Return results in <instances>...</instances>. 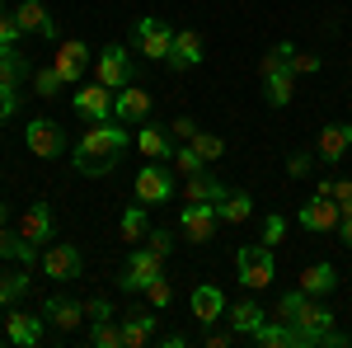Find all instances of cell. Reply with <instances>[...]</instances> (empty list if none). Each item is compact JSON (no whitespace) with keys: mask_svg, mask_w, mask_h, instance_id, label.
<instances>
[{"mask_svg":"<svg viewBox=\"0 0 352 348\" xmlns=\"http://www.w3.org/2000/svg\"><path fill=\"white\" fill-rule=\"evenodd\" d=\"M277 320L282 325H292L300 334V348H338V344H348V334H338L333 329V311L329 306H320L315 296H305L296 287V292H287V296H277Z\"/></svg>","mask_w":352,"mask_h":348,"instance_id":"obj_1","label":"cell"},{"mask_svg":"<svg viewBox=\"0 0 352 348\" xmlns=\"http://www.w3.org/2000/svg\"><path fill=\"white\" fill-rule=\"evenodd\" d=\"M122 151H127V123H122V127H113V123H94V127L80 136V146H76V170H80V174H94V179H104L113 165L122 161Z\"/></svg>","mask_w":352,"mask_h":348,"instance_id":"obj_2","label":"cell"},{"mask_svg":"<svg viewBox=\"0 0 352 348\" xmlns=\"http://www.w3.org/2000/svg\"><path fill=\"white\" fill-rule=\"evenodd\" d=\"M235 273H240L244 287H268L272 278H277V259H272V245L254 240V245H240V254H235Z\"/></svg>","mask_w":352,"mask_h":348,"instance_id":"obj_3","label":"cell"},{"mask_svg":"<svg viewBox=\"0 0 352 348\" xmlns=\"http://www.w3.org/2000/svg\"><path fill=\"white\" fill-rule=\"evenodd\" d=\"M155 278H164V254H155L151 245H141V249H132V254H127L118 287H122V292H146Z\"/></svg>","mask_w":352,"mask_h":348,"instance_id":"obj_4","label":"cell"},{"mask_svg":"<svg viewBox=\"0 0 352 348\" xmlns=\"http://www.w3.org/2000/svg\"><path fill=\"white\" fill-rule=\"evenodd\" d=\"M94 81H104L109 90H127V85L136 81V66H132V57H127L122 43H109V48L99 52V61H94Z\"/></svg>","mask_w":352,"mask_h":348,"instance_id":"obj_5","label":"cell"},{"mask_svg":"<svg viewBox=\"0 0 352 348\" xmlns=\"http://www.w3.org/2000/svg\"><path fill=\"white\" fill-rule=\"evenodd\" d=\"M174 198V179H169V170L164 161H151L136 170V203L141 207H155V203H169Z\"/></svg>","mask_w":352,"mask_h":348,"instance_id":"obj_6","label":"cell"},{"mask_svg":"<svg viewBox=\"0 0 352 348\" xmlns=\"http://www.w3.org/2000/svg\"><path fill=\"white\" fill-rule=\"evenodd\" d=\"M38 264H43V273H47L52 283H76L85 273V254L76 245H47V249L38 254Z\"/></svg>","mask_w":352,"mask_h":348,"instance_id":"obj_7","label":"cell"},{"mask_svg":"<svg viewBox=\"0 0 352 348\" xmlns=\"http://www.w3.org/2000/svg\"><path fill=\"white\" fill-rule=\"evenodd\" d=\"M52 71L66 85H85V71H89V48L76 43V38H61L52 48Z\"/></svg>","mask_w":352,"mask_h":348,"instance_id":"obj_8","label":"cell"},{"mask_svg":"<svg viewBox=\"0 0 352 348\" xmlns=\"http://www.w3.org/2000/svg\"><path fill=\"white\" fill-rule=\"evenodd\" d=\"M217 203H184V212H179V231H184V240L192 245H207L217 236Z\"/></svg>","mask_w":352,"mask_h":348,"instance_id":"obj_9","label":"cell"},{"mask_svg":"<svg viewBox=\"0 0 352 348\" xmlns=\"http://www.w3.org/2000/svg\"><path fill=\"white\" fill-rule=\"evenodd\" d=\"M24 141H28V151L43 156V161H56V156L66 151V132L56 127L52 118H33V123L24 127Z\"/></svg>","mask_w":352,"mask_h":348,"instance_id":"obj_10","label":"cell"},{"mask_svg":"<svg viewBox=\"0 0 352 348\" xmlns=\"http://www.w3.org/2000/svg\"><path fill=\"white\" fill-rule=\"evenodd\" d=\"M338 221H343V212H338V203L333 198H310V203H300V226L305 231H315V236H338Z\"/></svg>","mask_w":352,"mask_h":348,"instance_id":"obj_11","label":"cell"},{"mask_svg":"<svg viewBox=\"0 0 352 348\" xmlns=\"http://www.w3.org/2000/svg\"><path fill=\"white\" fill-rule=\"evenodd\" d=\"M113 94H118V90H109L104 81H89L85 90H76V113L89 118V123H109L113 118Z\"/></svg>","mask_w":352,"mask_h":348,"instance_id":"obj_12","label":"cell"},{"mask_svg":"<svg viewBox=\"0 0 352 348\" xmlns=\"http://www.w3.org/2000/svg\"><path fill=\"white\" fill-rule=\"evenodd\" d=\"M136 48L151 57V61H169V52H174V28L160 24V19H141L136 24Z\"/></svg>","mask_w":352,"mask_h":348,"instance_id":"obj_13","label":"cell"},{"mask_svg":"<svg viewBox=\"0 0 352 348\" xmlns=\"http://www.w3.org/2000/svg\"><path fill=\"white\" fill-rule=\"evenodd\" d=\"M113 118L118 123H127V127H141L146 118H151V94L146 90H136V81L127 90H118L113 94Z\"/></svg>","mask_w":352,"mask_h":348,"instance_id":"obj_14","label":"cell"},{"mask_svg":"<svg viewBox=\"0 0 352 348\" xmlns=\"http://www.w3.org/2000/svg\"><path fill=\"white\" fill-rule=\"evenodd\" d=\"M202 57H207V43H202V33L197 28H179L174 33V52H169V71H188V66H202Z\"/></svg>","mask_w":352,"mask_h":348,"instance_id":"obj_15","label":"cell"},{"mask_svg":"<svg viewBox=\"0 0 352 348\" xmlns=\"http://www.w3.org/2000/svg\"><path fill=\"white\" fill-rule=\"evenodd\" d=\"M5 339H10V344H24V348L43 344V316H28L19 306H10V311H5Z\"/></svg>","mask_w":352,"mask_h":348,"instance_id":"obj_16","label":"cell"},{"mask_svg":"<svg viewBox=\"0 0 352 348\" xmlns=\"http://www.w3.org/2000/svg\"><path fill=\"white\" fill-rule=\"evenodd\" d=\"M19 231H24V240H33L38 249H43V245H52V231H56L52 203H28V212L19 216Z\"/></svg>","mask_w":352,"mask_h":348,"instance_id":"obj_17","label":"cell"},{"mask_svg":"<svg viewBox=\"0 0 352 348\" xmlns=\"http://www.w3.org/2000/svg\"><path fill=\"white\" fill-rule=\"evenodd\" d=\"M352 146V127L348 123H329V127H320V141H315V156L324 165H338L343 156H348Z\"/></svg>","mask_w":352,"mask_h":348,"instance_id":"obj_18","label":"cell"},{"mask_svg":"<svg viewBox=\"0 0 352 348\" xmlns=\"http://www.w3.org/2000/svg\"><path fill=\"white\" fill-rule=\"evenodd\" d=\"M188 306H192V320L197 325H217L221 316H226V296H221V287H192V296H188Z\"/></svg>","mask_w":352,"mask_h":348,"instance_id":"obj_19","label":"cell"},{"mask_svg":"<svg viewBox=\"0 0 352 348\" xmlns=\"http://www.w3.org/2000/svg\"><path fill=\"white\" fill-rule=\"evenodd\" d=\"M43 320H52L61 334H71V329L85 320V301H71V296H47V306H43Z\"/></svg>","mask_w":352,"mask_h":348,"instance_id":"obj_20","label":"cell"},{"mask_svg":"<svg viewBox=\"0 0 352 348\" xmlns=\"http://www.w3.org/2000/svg\"><path fill=\"white\" fill-rule=\"evenodd\" d=\"M155 339V311H127L122 320V348H146Z\"/></svg>","mask_w":352,"mask_h":348,"instance_id":"obj_21","label":"cell"},{"mask_svg":"<svg viewBox=\"0 0 352 348\" xmlns=\"http://www.w3.org/2000/svg\"><path fill=\"white\" fill-rule=\"evenodd\" d=\"M292 94H296V71H292V66H277L272 76H263V99H268L272 108H287Z\"/></svg>","mask_w":352,"mask_h":348,"instance_id":"obj_22","label":"cell"},{"mask_svg":"<svg viewBox=\"0 0 352 348\" xmlns=\"http://www.w3.org/2000/svg\"><path fill=\"white\" fill-rule=\"evenodd\" d=\"M226 193H230V188L221 184V179H212L207 170H202V174H188V179H184V203H221Z\"/></svg>","mask_w":352,"mask_h":348,"instance_id":"obj_23","label":"cell"},{"mask_svg":"<svg viewBox=\"0 0 352 348\" xmlns=\"http://www.w3.org/2000/svg\"><path fill=\"white\" fill-rule=\"evenodd\" d=\"M0 259H14V264H33L38 259V245L24 240V231H10V226H0Z\"/></svg>","mask_w":352,"mask_h":348,"instance_id":"obj_24","label":"cell"},{"mask_svg":"<svg viewBox=\"0 0 352 348\" xmlns=\"http://www.w3.org/2000/svg\"><path fill=\"white\" fill-rule=\"evenodd\" d=\"M333 287H338L333 264H310L305 273H300V292H305V296H329Z\"/></svg>","mask_w":352,"mask_h":348,"instance_id":"obj_25","label":"cell"},{"mask_svg":"<svg viewBox=\"0 0 352 348\" xmlns=\"http://www.w3.org/2000/svg\"><path fill=\"white\" fill-rule=\"evenodd\" d=\"M217 216H221V221H230V226H240V221L254 216V198H249L244 188H230V193L217 203Z\"/></svg>","mask_w":352,"mask_h":348,"instance_id":"obj_26","label":"cell"},{"mask_svg":"<svg viewBox=\"0 0 352 348\" xmlns=\"http://www.w3.org/2000/svg\"><path fill=\"white\" fill-rule=\"evenodd\" d=\"M14 24H19V33H43V28L52 24V14H47L43 0H19L14 5Z\"/></svg>","mask_w":352,"mask_h":348,"instance_id":"obj_27","label":"cell"},{"mask_svg":"<svg viewBox=\"0 0 352 348\" xmlns=\"http://www.w3.org/2000/svg\"><path fill=\"white\" fill-rule=\"evenodd\" d=\"M249 339H254V344H263V348H282V344H292V348H300V334L296 329H292V325H272V320H263L258 325V329H254V334H249Z\"/></svg>","mask_w":352,"mask_h":348,"instance_id":"obj_28","label":"cell"},{"mask_svg":"<svg viewBox=\"0 0 352 348\" xmlns=\"http://www.w3.org/2000/svg\"><path fill=\"white\" fill-rule=\"evenodd\" d=\"M0 81L10 85V90H19V85L28 81V61H24V52H19V43H14V48H0Z\"/></svg>","mask_w":352,"mask_h":348,"instance_id":"obj_29","label":"cell"},{"mask_svg":"<svg viewBox=\"0 0 352 348\" xmlns=\"http://www.w3.org/2000/svg\"><path fill=\"white\" fill-rule=\"evenodd\" d=\"M226 316H230V329H235V334H254V329L263 325V306H258V301H235Z\"/></svg>","mask_w":352,"mask_h":348,"instance_id":"obj_30","label":"cell"},{"mask_svg":"<svg viewBox=\"0 0 352 348\" xmlns=\"http://www.w3.org/2000/svg\"><path fill=\"white\" fill-rule=\"evenodd\" d=\"M136 146H141V156H146V161H169V156H174V146H169V132H160V127H141Z\"/></svg>","mask_w":352,"mask_h":348,"instance_id":"obj_31","label":"cell"},{"mask_svg":"<svg viewBox=\"0 0 352 348\" xmlns=\"http://www.w3.org/2000/svg\"><path fill=\"white\" fill-rule=\"evenodd\" d=\"M118 226H122V240H146V236H151V216H146V207H141V203H136V207H127Z\"/></svg>","mask_w":352,"mask_h":348,"instance_id":"obj_32","label":"cell"},{"mask_svg":"<svg viewBox=\"0 0 352 348\" xmlns=\"http://www.w3.org/2000/svg\"><path fill=\"white\" fill-rule=\"evenodd\" d=\"M169 165H174V174H184V179H188V174H202V170H207V161H202V156L192 151L188 141H184V146H179L174 156H169Z\"/></svg>","mask_w":352,"mask_h":348,"instance_id":"obj_33","label":"cell"},{"mask_svg":"<svg viewBox=\"0 0 352 348\" xmlns=\"http://www.w3.org/2000/svg\"><path fill=\"white\" fill-rule=\"evenodd\" d=\"M24 292H28V273H24V268L0 278V306H19V296H24Z\"/></svg>","mask_w":352,"mask_h":348,"instance_id":"obj_34","label":"cell"},{"mask_svg":"<svg viewBox=\"0 0 352 348\" xmlns=\"http://www.w3.org/2000/svg\"><path fill=\"white\" fill-rule=\"evenodd\" d=\"M192 151H197V156H202V161L212 165V161H221V156H226V141H221L217 132H202V127H197V136H192L188 141Z\"/></svg>","mask_w":352,"mask_h":348,"instance_id":"obj_35","label":"cell"},{"mask_svg":"<svg viewBox=\"0 0 352 348\" xmlns=\"http://www.w3.org/2000/svg\"><path fill=\"white\" fill-rule=\"evenodd\" d=\"M89 344H94V348H122V325L94 320V329H89Z\"/></svg>","mask_w":352,"mask_h":348,"instance_id":"obj_36","label":"cell"},{"mask_svg":"<svg viewBox=\"0 0 352 348\" xmlns=\"http://www.w3.org/2000/svg\"><path fill=\"white\" fill-rule=\"evenodd\" d=\"M61 76H56L52 66H47V71H38V76H33V90H38V94H43V99H56V90H61Z\"/></svg>","mask_w":352,"mask_h":348,"instance_id":"obj_37","label":"cell"},{"mask_svg":"<svg viewBox=\"0 0 352 348\" xmlns=\"http://www.w3.org/2000/svg\"><path fill=\"white\" fill-rule=\"evenodd\" d=\"M287 66H292L296 76H315V71H320V57H315V52H296V48H292Z\"/></svg>","mask_w":352,"mask_h":348,"instance_id":"obj_38","label":"cell"},{"mask_svg":"<svg viewBox=\"0 0 352 348\" xmlns=\"http://www.w3.org/2000/svg\"><path fill=\"white\" fill-rule=\"evenodd\" d=\"M282 236H287V216H282V212H268V216H263V245H277Z\"/></svg>","mask_w":352,"mask_h":348,"instance_id":"obj_39","label":"cell"},{"mask_svg":"<svg viewBox=\"0 0 352 348\" xmlns=\"http://www.w3.org/2000/svg\"><path fill=\"white\" fill-rule=\"evenodd\" d=\"M19 113V90H10V85L0 81V123H10Z\"/></svg>","mask_w":352,"mask_h":348,"instance_id":"obj_40","label":"cell"},{"mask_svg":"<svg viewBox=\"0 0 352 348\" xmlns=\"http://www.w3.org/2000/svg\"><path fill=\"white\" fill-rule=\"evenodd\" d=\"M24 33H19V24H14V14H0V48H14Z\"/></svg>","mask_w":352,"mask_h":348,"instance_id":"obj_41","label":"cell"},{"mask_svg":"<svg viewBox=\"0 0 352 348\" xmlns=\"http://www.w3.org/2000/svg\"><path fill=\"white\" fill-rule=\"evenodd\" d=\"M146 296H151V306H169V301H174V287H169L164 278H155V283L146 287Z\"/></svg>","mask_w":352,"mask_h":348,"instance_id":"obj_42","label":"cell"},{"mask_svg":"<svg viewBox=\"0 0 352 348\" xmlns=\"http://www.w3.org/2000/svg\"><path fill=\"white\" fill-rule=\"evenodd\" d=\"M333 203H338L343 216H352V179H338V184H333Z\"/></svg>","mask_w":352,"mask_h":348,"instance_id":"obj_43","label":"cell"},{"mask_svg":"<svg viewBox=\"0 0 352 348\" xmlns=\"http://www.w3.org/2000/svg\"><path fill=\"white\" fill-rule=\"evenodd\" d=\"M85 316H89V320H113V306L104 296H94V301H85Z\"/></svg>","mask_w":352,"mask_h":348,"instance_id":"obj_44","label":"cell"},{"mask_svg":"<svg viewBox=\"0 0 352 348\" xmlns=\"http://www.w3.org/2000/svg\"><path fill=\"white\" fill-rule=\"evenodd\" d=\"M169 136H179V141H192V136H197V123H192V118H174V123H169Z\"/></svg>","mask_w":352,"mask_h":348,"instance_id":"obj_45","label":"cell"},{"mask_svg":"<svg viewBox=\"0 0 352 348\" xmlns=\"http://www.w3.org/2000/svg\"><path fill=\"white\" fill-rule=\"evenodd\" d=\"M146 245H151L155 254H164V259H169V249H174V240H169V231H151V236H146Z\"/></svg>","mask_w":352,"mask_h":348,"instance_id":"obj_46","label":"cell"},{"mask_svg":"<svg viewBox=\"0 0 352 348\" xmlns=\"http://www.w3.org/2000/svg\"><path fill=\"white\" fill-rule=\"evenodd\" d=\"M310 165H315V156H310V151H296V156H292V161H287V170H292V174H310Z\"/></svg>","mask_w":352,"mask_h":348,"instance_id":"obj_47","label":"cell"},{"mask_svg":"<svg viewBox=\"0 0 352 348\" xmlns=\"http://www.w3.org/2000/svg\"><path fill=\"white\" fill-rule=\"evenodd\" d=\"M338 240L352 249V216H343V221H338Z\"/></svg>","mask_w":352,"mask_h":348,"instance_id":"obj_48","label":"cell"},{"mask_svg":"<svg viewBox=\"0 0 352 348\" xmlns=\"http://www.w3.org/2000/svg\"><path fill=\"white\" fill-rule=\"evenodd\" d=\"M333 184H338V179H329V174H324V179H320V188H315V193H320V198H333Z\"/></svg>","mask_w":352,"mask_h":348,"instance_id":"obj_49","label":"cell"},{"mask_svg":"<svg viewBox=\"0 0 352 348\" xmlns=\"http://www.w3.org/2000/svg\"><path fill=\"white\" fill-rule=\"evenodd\" d=\"M5 221H10V212H5V203H0V226H5Z\"/></svg>","mask_w":352,"mask_h":348,"instance_id":"obj_50","label":"cell"}]
</instances>
